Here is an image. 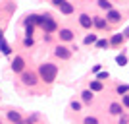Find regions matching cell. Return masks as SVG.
Listing matches in <instances>:
<instances>
[{
    "label": "cell",
    "mask_w": 129,
    "mask_h": 124,
    "mask_svg": "<svg viewBox=\"0 0 129 124\" xmlns=\"http://www.w3.org/2000/svg\"><path fill=\"white\" fill-rule=\"evenodd\" d=\"M6 116H8V120H10L12 124H17V122H21V114L17 113V111H8V114H6Z\"/></svg>",
    "instance_id": "30bf717a"
},
{
    "label": "cell",
    "mask_w": 129,
    "mask_h": 124,
    "mask_svg": "<svg viewBox=\"0 0 129 124\" xmlns=\"http://www.w3.org/2000/svg\"><path fill=\"white\" fill-rule=\"evenodd\" d=\"M12 70L16 72V74H21V72L25 70V60H23V56H14V60H12Z\"/></svg>",
    "instance_id": "5b68a950"
},
{
    "label": "cell",
    "mask_w": 129,
    "mask_h": 124,
    "mask_svg": "<svg viewBox=\"0 0 129 124\" xmlns=\"http://www.w3.org/2000/svg\"><path fill=\"white\" fill-rule=\"evenodd\" d=\"M127 120H129V118H127V114H121V116H119V122H118V124H127Z\"/></svg>",
    "instance_id": "f1b7e54d"
},
{
    "label": "cell",
    "mask_w": 129,
    "mask_h": 124,
    "mask_svg": "<svg viewBox=\"0 0 129 124\" xmlns=\"http://www.w3.org/2000/svg\"><path fill=\"white\" fill-rule=\"evenodd\" d=\"M70 107H71V111H75V113H77V111H81V103L79 101H71Z\"/></svg>",
    "instance_id": "d4e9b609"
},
{
    "label": "cell",
    "mask_w": 129,
    "mask_h": 124,
    "mask_svg": "<svg viewBox=\"0 0 129 124\" xmlns=\"http://www.w3.org/2000/svg\"><path fill=\"white\" fill-rule=\"evenodd\" d=\"M58 35H60V39H62V41H66V43L75 39V35H73V31H71V29H60Z\"/></svg>",
    "instance_id": "ba28073f"
},
{
    "label": "cell",
    "mask_w": 129,
    "mask_h": 124,
    "mask_svg": "<svg viewBox=\"0 0 129 124\" xmlns=\"http://www.w3.org/2000/svg\"><path fill=\"white\" fill-rule=\"evenodd\" d=\"M0 124H2V120H0Z\"/></svg>",
    "instance_id": "e575fe53"
},
{
    "label": "cell",
    "mask_w": 129,
    "mask_h": 124,
    "mask_svg": "<svg viewBox=\"0 0 129 124\" xmlns=\"http://www.w3.org/2000/svg\"><path fill=\"white\" fill-rule=\"evenodd\" d=\"M58 76V66L52 64V62H44V64L39 66V78L44 81V83H52Z\"/></svg>",
    "instance_id": "6da1fadb"
},
{
    "label": "cell",
    "mask_w": 129,
    "mask_h": 124,
    "mask_svg": "<svg viewBox=\"0 0 129 124\" xmlns=\"http://www.w3.org/2000/svg\"><path fill=\"white\" fill-rule=\"evenodd\" d=\"M108 78H110V74H108V72H102V70H100V72L96 74V80H100V81H102V80H108Z\"/></svg>",
    "instance_id": "cb8c5ba5"
},
{
    "label": "cell",
    "mask_w": 129,
    "mask_h": 124,
    "mask_svg": "<svg viewBox=\"0 0 129 124\" xmlns=\"http://www.w3.org/2000/svg\"><path fill=\"white\" fill-rule=\"evenodd\" d=\"M129 93V85H118V95H127Z\"/></svg>",
    "instance_id": "603a6c76"
},
{
    "label": "cell",
    "mask_w": 129,
    "mask_h": 124,
    "mask_svg": "<svg viewBox=\"0 0 129 124\" xmlns=\"http://www.w3.org/2000/svg\"><path fill=\"white\" fill-rule=\"evenodd\" d=\"M33 29L35 25H25V37H33Z\"/></svg>",
    "instance_id": "4316f807"
},
{
    "label": "cell",
    "mask_w": 129,
    "mask_h": 124,
    "mask_svg": "<svg viewBox=\"0 0 129 124\" xmlns=\"http://www.w3.org/2000/svg\"><path fill=\"white\" fill-rule=\"evenodd\" d=\"M121 105L125 109H129V95H121Z\"/></svg>",
    "instance_id": "83f0119b"
},
{
    "label": "cell",
    "mask_w": 129,
    "mask_h": 124,
    "mask_svg": "<svg viewBox=\"0 0 129 124\" xmlns=\"http://www.w3.org/2000/svg\"><path fill=\"white\" fill-rule=\"evenodd\" d=\"M102 81H100V80H92L91 81V83H89V89H91V91L92 93H96V91H102Z\"/></svg>",
    "instance_id": "4fadbf2b"
},
{
    "label": "cell",
    "mask_w": 129,
    "mask_h": 124,
    "mask_svg": "<svg viewBox=\"0 0 129 124\" xmlns=\"http://www.w3.org/2000/svg\"><path fill=\"white\" fill-rule=\"evenodd\" d=\"M98 6H100V8H102V10H112V4H110V2H108V0H98Z\"/></svg>",
    "instance_id": "44dd1931"
},
{
    "label": "cell",
    "mask_w": 129,
    "mask_h": 124,
    "mask_svg": "<svg viewBox=\"0 0 129 124\" xmlns=\"http://www.w3.org/2000/svg\"><path fill=\"white\" fill-rule=\"evenodd\" d=\"M0 52H2V54H6V56H8V54L12 52V50H10V45H8V43L4 41V37L0 39Z\"/></svg>",
    "instance_id": "2e32d148"
},
{
    "label": "cell",
    "mask_w": 129,
    "mask_h": 124,
    "mask_svg": "<svg viewBox=\"0 0 129 124\" xmlns=\"http://www.w3.org/2000/svg\"><path fill=\"white\" fill-rule=\"evenodd\" d=\"M119 20H121V14H119L118 10H108V12H106V22H110V23H118Z\"/></svg>",
    "instance_id": "8992f818"
},
{
    "label": "cell",
    "mask_w": 129,
    "mask_h": 124,
    "mask_svg": "<svg viewBox=\"0 0 129 124\" xmlns=\"http://www.w3.org/2000/svg\"><path fill=\"white\" fill-rule=\"evenodd\" d=\"M17 124H33L31 118H27V120H21V122H17Z\"/></svg>",
    "instance_id": "1f68e13d"
},
{
    "label": "cell",
    "mask_w": 129,
    "mask_h": 124,
    "mask_svg": "<svg viewBox=\"0 0 129 124\" xmlns=\"http://www.w3.org/2000/svg\"><path fill=\"white\" fill-rule=\"evenodd\" d=\"M123 37H125V39H127V37H129V25H127V27H125V31H123Z\"/></svg>",
    "instance_id": "d6a6232c"
},
{
    "label": "cell",
    "mask_w": 129,
    "mask_h": 124,
    "mask_svg": "<svg viewBox=\"0 0 129 124\" xmlns=\"http://www.w3.org/2000/svg\"><path fill=\"white\" fill-rule=\"evenodd\" d=\"M110 114H114V116H121V114H123V105L112 103V105H110Z\"/></svg>",
    "instance_id": "9c48e42d"
},
{
    "label": "cell",
    "mask_w": 129,
    "mask_h": 124,
    "mask_svg": "<svg viewBox=\"0 0 129 124\" xmlns=\"http://www.w3.org/2000/svg\"><path fill=\"white\" fill-rule=\"evenodd\" d=\"M41 27H43L44 33H54L56 29H58V25H56V22L52 20V16H50V14L41 16Z\"/></svg>",
    "instance_id": "7a4b0ae2"
},
{
    "label": "cell",
    "mask_w": 129,
    "mask_h": 124,
    "mask_svg": "<svg viewBox=\"0 0 129 124\" xmlns=\"http://www.w3.org/2000/svg\"><path fill=\"white\" fill-rule=\"evenodd\" d=\"M83 124H100V122H98V118H96V116H85Z\"/></svg>",
    "instance_id": "7402d4cb"
},
{
    "label": "cell",
    "mask_w": 129,
    "mask_h": 124,
    "mask_svg": "<svg viewBox=\"0 0 129 124\" xmlns=\"http://www.w3.org/2000/svg\"><path fill=\"white\" fill-rule=\"evenodd\" d=\"M79 23H81V27L91 29V27H92V17L87 16V14H81V16H79Z\"/></svg>",
    "instance_id": "52a82bcc"
},
{
    "label": "cell",
    "mask_w": 129,
    "mask_h": 124,
    "mask_svg": "<svg viewBox=\"0 0 129 124\" xmlns=\"http://www.w3.org/2000/svg\"><path fill=\"white\" fill-rule=\"evenodd\" d=\"M96 41H98V39H96L94 33H91V35H87V37L83 39V43H85V45H96Z\"/></svg>",
    "instance_id": "ac0fdd59"
},
{
    "label": "cell",
    "mask_w": 129,
    "mask_h": 124,
    "mask_svg": "<svg viewBox=\"0 0 129 124\" xmlns=\"http://www.w3.org/2000/svg\"><path fill=\"white\" fill-rule=\"evenodd\" d=\"M39 80H41V78H39L37 72H31V70H23V72H21V81H23V85L33 87V85H37Z\"/></svg>",
    "instance_id": "3957f363"
},
{
    "label": "cell",
    "mask_w": 129,
    "mask_h": 124,
    "mask_svg": "<svg viewBox=\"0 0 129 124\" xmlns=\"http://www.w3.org/2000/svg\"><path fill=\"white\" fill-rule=\"evenodd\" d=\"M108 45H110V41H108V39H98L94 47H96V49H106Z\"/></svg>",
    "instance_id": "d6986e66"
},
{
    "label": "cell",
    "mask_w": 129,
    "mask_h": 124,
    "mask_svg": "<svg viewBox=\"0 0 129 124\" xmlns=\"http://www.w3.org/2000/svg\"><path fill=\"white\" fill-rule=\"evenodd\" d=\"M64 2H68V0H52V4H54V6H58V8L64 4Z\"/></svg>",
    "instance_id": "f546056e"
},
{
    "label": "cell",
    "mask_w": 129,
    "mask_h": 124,
    "mask_svg": "<svg viewBox=\"0 0 129 124\" xmlns=\"http://www.w3.org/2000/svg\"><path fill=\"white\" fill-rule=\"evenodd\" d=\"M54 54H56L60 60H70L71 58V49L66 47V45H58V47L54 49Z\"/></svg>",
    "instance_id": "277c9868"
},
{
    "label": "cell",
    "mask_w": 129,
    "mask_h": 124,
    "mask_svg": "<svg viewBox=\"0 0 129 124\" xmlns=\"http://www.w3.org/2000/svg\"><path fill=\"white\" fill-rule=\"evenodd\" d=\"M2 37H4V35H2V29H0V39H2Z\"/></svg>",
    "instance_id": "836d02e7"
},
{
    "label": "cell",
    "mask_w": 129,
    "mask_h": 124,
    "mask_svg": "<svg viewBox=\"0 0 129 124\" xmlns=\"http://www.w3.org/2000/svg\"><path fill=\"white\" fill-rule=\"evenodd\" d=\"M25 25H41V16H37V14L27 16L25 17Z\"/></svg>",
    "instance_id": "8fae6325"
},
{
    "label": "cell",
    "mask_w": 129,
    "mask_h": 124,
    "mask_svg": "<svg viewBox=\"0 0 129 124\" xmlns=\"http://www.w3.org/2000/svg\"><path fill=\"white\" fill-rule=\"evenodd\" d=\"M92 72H94V74H98V72H100V64H94V66H92Z\"/></svg>",
    "instance_id": "4dcf8cb0"
},
{
    "label": "cell",
    "mask_w": 129,
    "mask_h": 124,
    "mask_svg": "<svg viewBox=\"0 0 129 124\" xmlns=\"http://www.w3.org/2000/svg\"><path fill=\"white\" fill-rule=\"evenodd\" d=\"M125 41L123 33H116V35H112V39H110V45H114V47H118V45H121Z\"/></svg>",
    "instance_id": "7c38bea8"
},
{
    "label": "cell",
    "mask_w": 129,
    "mask_h": 124,
    "mask_svg": "<svg viewBox=\"0 0 129 124\" xmlns=\"http://www.w3.org/2000/svg\"><path fill=\"white\" fill-rule=\"evenodd\" d=\"M116 62H118V66H125L127 64V56H125V54H118V56H116Z\"/></svg>",
    "instance_id": "ffe728a7"
},
{
    "label": "cell",
    "mask_w": 129,
    "mask_h": 124,
    "mask_svg": "<svg viewBox=\"0 0 129 124\" xmlns=\"http://www.w3.org/2000/svg\"><path fill=\"white\" fill-rule=\"evenodd\" d=\"M92 25L96 27V29H104V27L108 25V22L104 17H92Z\"/></svg>",
    "instance_id": "5bb4252c"
},
{
    "label": "cell",
    "mask_w": 129,
    "mask_h": 124,
    "mask_svg": "<svg viewBox=\"0 0 129 124\" xmlns=\"http://www.w3.org/2000/svg\"><path fill=\"white\" fill-rule=\"evenodd\" d=\"M81 99H83V103H91L92 101V91L91 89H85V91L81 93Z\"/></svg>",
    "instance_id": "e0dca14e"
},
{
    "label": "cell",
    "mask_w": 129,
    "mask_h": 124,
    "mask_svg": "<svg viewBox=\"0 0 129 124\" xmlns=\"http://www.w3.org/2000/svg\"><path fill=\"white\" fill-rule=\"evenodd\" d=\"M33 43H35V41H33V37H25V39H23V47H27V49H29V47H33Z\"/></svg>",
    "instance_id": "484cf974"
},
{
    "label": "cell",
    "mask_w": 129,
    "mask_h": 124,
    "mask_svg": "<svg viewBox=\"0 0 129 124\" xmlns=\"http://www.w3.org/2000/svg\"><path fill=\"white\" fill-rule=\"evenodd\" d=\"M60 12H62L64 16H68V14H71V12H73V4H71V2H64V4L60 6Z\"/></svg>",
    "instance_id": "9a60e30c"
}]
</instances>
